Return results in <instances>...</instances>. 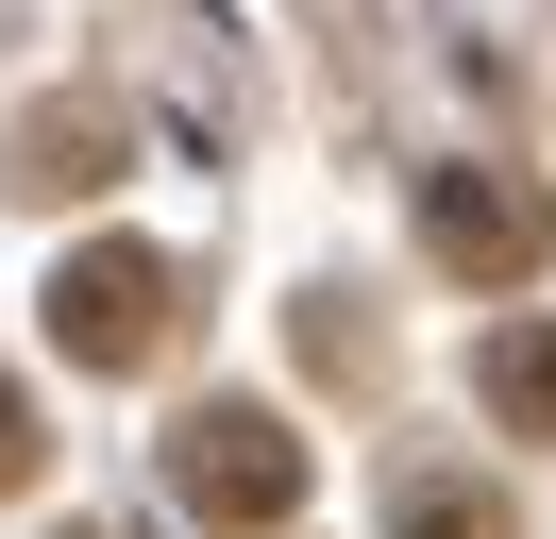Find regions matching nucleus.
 Returning <instances> with one entry per match:
<instances>
[{
    "label": "nucleus",
    "mask_w": 556,
    "mask_h": 539,
    "mask_svg": "<svg viewBox=\"0 0 556 539\" xmlns=\"http://www.w3.org/2000/svg\"><path fill=\"white\" fill-rule=\"evenodd\" d=\"M472 404H489V422H522V438H556V321H489Z\"/></svg>",
    "instance_id": "obj_5"
},
{
    "label": "nucleus",
    "mask_w": 556,
    "mask_h": 539,
    "mask_svg": "<svg viewBox=\"0 0 556 539\" xmlns=\"http://www.w3.org/2000/svg\"><path fill=\"white\" fill-rule=\"evenodd\" d=\"M388 539H522L506 489H472V472H405L388 489Z\"/></svg>",
    "instance_id": "obj_6"
},
{
    "label": "nucleus",
    "mask_w": 556,
    "mask_h": 539,
    "mask_svg": "<svg viewBox=\"0 0 556 539\" xmlns=\"http://www.w3.org/2000/svg\"><path fill=\"white\" fill-rule=\"evenodd\" d=\"M421 253H439L455 287H540L556 186H540V168H421Z\"/></svg>",
    "instance_id": "obj_3"
},
{
    "label": "nucleus",
    "mask_w": 556,
    "mask_h": 539,
    "mask_svg": "<svg viewBox=\"0 0 556 539\" xmlns=\"http://www.w3.org/2000/svg\"><path fill=\"white\" fill-rule=\"evenodd\" d=\"M169 489H186V523L270 539L287 505H304V438H287L270 404H186V422H169Z\"/></svg>",
    "instance_id": "obj_2"
},
{
    "label": "nucleus",
    "mask_w": 556,
    "mask_h": 539,
    "mask_svg": "<svg viewBox=\"0 0 556 539\" xmlns=\"http://www.w3.org/2000/svg\"><path fill=\"white\" fill-rule=\"evenodd\" d=\"M186 337V270L136 253V236H85L68 270H51V354L68 371H152Z\"/></svg>",
    "instance_id": "obj_1"
},
{
    "label": "nucleus",
    "mask_w": 556,
    "mask_h": 539,
    "mask_svg": "<svg viewBox=\"0 0 556 539\" xmlns=\"http://www.w3.org/2000/svg\"><path fill=\"white\" fill-rule=\"evenodd\" d=\"M102 168H136V118H118V101H35L17 152H0V186L17 202H85Z\"/></svg>",
    "instance_id": "obj_4"
},
{
    "label": "nucleus",
    "mask_w": 556,
    "mask_h": 539,
    "mask_svg": "<svg viewBox=\"0 0 556 539\" xmlns=\"http://www.w3.org/2000/svg\"><path fill=\"white\" fill-rule=\"evenodd\" d=\"M35 472H51V422H35V388H0V505L35 489Z\"/></svg>",
    "instance_id": "obj_7"
}]
</instances>
